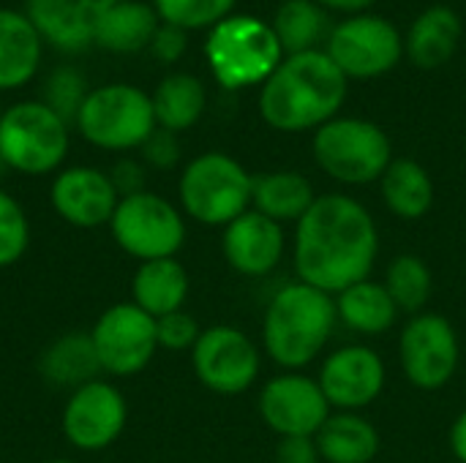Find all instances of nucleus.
<instances>
[{
  "label": "nucleus",
  "instance_id": "obj_18",
  "mask_svg": "<svg viewBox=\"0 0 466 463\" xmlns=\"http://www.w3.org/2000/svg\"><path fill=\"white\" fill-rule=\"evenodd\" d=\"M221 254L238 276L265 278L284 262L287 232L273 218L246 210L221 229Z\"/></svg>",
  "mask_w": 466,
  "mask_h": 463
},
{
  "label": "nucleus",
  "instance_id": "obj_19",
  "mask_svg": "<svg viewBox=\"0 0 466 463\" xmlns=\"http://www.w3.org/2000/svg\"><path fill=\"white\" fill-rule=\"evenodd\" d=\"M117 0H27V19L41 38L66 52L96 44V33L106 11Z\"/></svg>",
  "mask_w": 466,
  "mask_h": 463
},
{
  "label": "nucleus",
  "instance_id": "obj_10",
  "mask_svg": "<svg viewBox=\"0 0 466 463\" xmlns=\"http://www.w3.org/2000/svg\"><path fill=\"white\" fill-rule=\"evenodd\" d=\"M399 363L404 379L426 393L453 382L461 366V341L456 325L434 311L407 319L399 336Z\"/></svg>",
  "mask_w": 466,
  "mask_h": 463
},
{
  "label": "nucleus",
  "instance_id": "obj_33",
  "mask_svg": "<svg viewBox=\"0 0 466 463\" xmlns=\"http://www.w3.org/2000/svg\"><path fill=\"white\" fill-rule=\"evenodd\" d=\"M30 246V221L25 207L0 188V270L14 267Z\"/></svg>",
  "mask_w": 466,
  "mask_h": 463
},
{
  "label": "nucleus",
  "instance_id": "obj_35",
  "mask_svg": "<svg viewBox=\"0 0 466 463\" xmlns=\"http://www.w3.org/2000/svg\"><path fill=\"white\" fill-rule=\"evenodd\" d=\"M199 336H202V327H199V322L186 308L156 319L158 349H167V352H191L194 344L199 341Z\"/></svg>",
  "mask_w": 466,
  "mask_h": 463
},
{
  "label": "nucleus",
  "instance_id": "obj_9",
  "mask_svg": "<svg viewBox=\"0 0 466 463\" xmlns=\"http://www.w3.org/2000/svg\"><path fill=\"white\" fill-rule=\"evenodd\" d=\"M109 232L117 248L137 262L169 259L186 243V216L167 196L139 191L117 202Z\"/></svg>",
  "mask_w": 466,
  "mask_h": 463
},
{
  "label": "nucleus",
  "instance_id": "obj_34",
  "mask_svg": "<svg viewBox=\"0 0 466 463\" xmlns=\"http://www.w3.org/2000/svg\"><path fill=\"white\" fill-rule=\"evenodd\" d=\"M87 98V90H85V76L76 71V68H57L49 82H46V98L44 104L57 115L63 117L66 123H76V115L82 109Z\"/></svg>",
  "mask_w": 466,
  "mask_h": 463
},
{
  "label": "nucleus",
  "instance_id": "obj_17",
  "mask_svg": "<svg viewBox=\"0 0 466 463\" xmlns=\"http://www.w3.org/2000/svg\"><path fill=\"white\" fill-rule=\"evenodd\" d=\"M49 202L68 226L98 229L109 226L120 196L106 172L96 166H68L55 175Z\"/></svg>",
  "mask_w": 466,
  "mask_h": 463
},
{
  "label": "nucleus",
  "instance_id": "obj_39",
  "mask_svg": "<svg viewBox=\"0 0 466 463\" xmlns=\"http://www.w3.org/2000/svg\"><path fill=\"white\" fill-rule=\"evenodd\" d=\"M186 30L183 27H175V25H161L158 27V33H156V38H153V55L161 60V63H175V60H180L183 57V52H186Z\"/></svg>",
  "mask_w": 466,
  "mask_h": 463
},
{
  "label": "nucleus",
  "instance_id": "obj_42",
  "mask_svg": "<svg viewBox=\"0 0 466 463\" xmlns=\"http://www.w3.org/2000/svg\"><path fill=\"white\" fill-rule=\"evenodd\" d=\"M41 463H76V461H66V458H46V461Z\"/></svg>",
  "mask_w": 466,
  "mask_h": 463
},
{
  "label": "nucleus",
  "instance_id": "obj_40",
  "mask_svg": "<svg viewBox=\"0 0 466 463\" xmlns=\"http://www.w3.org/2000/svg\"><path fill=\"white\" fill-rule=\"evenodd\" d=\"M451 453L459 463H466V409H461L451 426Z\"/></svg>",
  "mask_w": 466,
  "mask_h": 463
},
{
  "label": "nucleus",
  "instance_id": "obj_16",
  "mask_svg": "<svg viewBox=\"0 0 466 463\" xmlns=\"http://www.w3.org/2000/svg\"><path fill=\"white\" fill-rule=\"evenodd\" d=\"M317 382L333 412H363L382 398L388 366L377 349L366 344H344L325 355Z\"/></svg>",
  "mask_w": 466,
  "mask_h": 463
},
{
  "label": "nucleus",
  "instance_id": "obj_25",
  "mask_svg": "<svg viewBox=\"0 0 466 463\" xmlns=\"http://www.w3.org/2000/svg\"><path fill=\"white\" fill-rule=\"evenodd\" d=\"M380 194H382L385 207L396 218L420 221L434 207L437 188H434L431 172L420 161L401 156V158H393L385 175L380 177Z\"/></svg>",
  "mask_w": 466,
  "mask_h": 463
},
{
  "label": "nucleus",
  "instance_id": "obj_2",
  "mask_svg": "<svg viewBox=\"0 0 466 463\" xmlns=\"http://www.w3.org/2000/svg\"><path fill=\"white\" fill-rule=\"evenodd\" d=\"M347 82L350 79L325 49L287 55L259 87V115L281 134L317 131L339 117Z\"/></svg>",
  "mask_w": 466,
  "mask_h": 463
},
{
  "label": "nucleus",
  "instance_id": "obj_3",
  "mask_svg": "<svg viewBox=\"0 0 466 463\" xmlns=\"http://www.w3.org/2000/svg\"><path fill=\"white\" fill-rule=\"evenodd\" d=\"M336 325V297L295 278L276 289L265 306L262 355L281 371H303L325 355Z\"/></svg>",
  "mask_w": 466,
  "mask_h": 463
},
{
  "label": "nucleus",
  "instance_id": "obj_32",
  "mask_svg": "<svg viewBox=\"0 0 466 463\" xmlns=\"http://www.w3.org/2000/svg\"><path fill=\"white\" fill-rule=\"evenodd\" d=\"M238 0H153L156 14L175 27L197 30V27H216L221 19L229 16Z\"/></svg>",
  "mask_w": 466,
  "mask_h": 463
},
{
  "label": "nucleus",
  "instance_id": "obj_21",
  "mask_svg": "<svg viewBox=\"0 0 466 463\" xmlns=\"http://www.w3.org/2000/svg\"><path fill=\"white\" fill-rule=\"evenodd\" d=\"M319 194L314 183L295 169H276L254 175L251 186V210L273 218L276 224H298Z\"/></svg>",
  "mask_w": 466,
  "mask_h": 463
},
{
  "label": "nucleus",
  "instance_id": "obj_37",
  "mask_svg": "<svg viewBox=\"0 0 466 463\" xmlns=\"http://www.w3.org/2000/svg\"><path fill=\"white\" fill-rule=\"evenodd\" d=\"M106 175H109V180H112L120 199L134 196L139 191H147L145 188V166L139 161H134V158H120Z\"/></svg>",
  "mask_w": 466,
  "mask_h": 463
},
{
  "label": "nucleus",
  "instance_id": "obj_1",
  "mask_svg": "<svg viewBox=\"0 0 466 463\" xmlns=\"http://www.w3.org/2000/svg\"><path fill=\"white\" fill-rule=\"evenodd\" d=\"M380 257V226L371 210L350 194H319L295 224L292 265L298 281L339 295L371 278Z\"/></svg>",
  "mask_w": 466,
  "mask_h": 463
},
{
  "label": "nucleus",
  "instance_id": "obj_20",
  "mask_svg": "<svg viewBox=\"0 0 466 463\" xmlns=\"http://www.w3.org/2000/svg\"><path fill=\"white\" fill-rule=\"evenodd\" d=\"M188 292L191 278L188 270L177 262V257L139 262L131 278V303L153 319L183 311Z\"/></svg>",
  "mask_w": 466,
  "mask_h": 463
},
{
  "label": "nucleus",
  "instance_id": "obj_4",
  "mask_svg": "<svg viewBox=\"0 0 466 463\" xmlns=\"http://www.w3.org/2000/svg\"><path fill=\"white\" fill-rule=\"evenodd\" d=\"M205 55L216 82L227 90L262 87L287 57L273 25L248 14L221 19L208 35Z\"/></svg>",
  "mask_w": 466,
  "mask_h": 463
},
{
  "label": "nucleus",
  "instance_id": "obj_27",
  "mask_svg": "<svg viewBox=\"0 0 466 463\" xmlns=\"http://www.w3.org/2000/svg\"><path fill=\"white\" fill-rule=\"evenodd\" d=\"M41 60V35L33 22L11 8H0V90L27 85Z\"/></svg>",
  "mask_w": 466,
  "mask_h": 463
},
{
  "label": "nucleus",
  "instance_id": "obj_29",
  "mask_svg": "<svg viewBox=\"0 0 466 463\" xmlns=\"http://www.w3.org/2000/svg\"><path fill=\"white\" fill-rule=\"evenodd\" d=\"M158 14L147 3L137 0H117L98 25L96 44L112 52H137L153 44L158 33Z\"/></svg>",
  "mask_w": 466,
  "mask_h": 463
},
{
  "label": "nucleus",
  "instance_id": "obj_23",
  "mask_svg": "<svg viewBox=\"0 0 466 463\" xmlns=\"http://www.w3.org/2000/svg\"><path fill=\"white\" fill-rule=\"evenodd\" d=\"M336 314H339V325H344L347 330L366 336V338L385 336L388 330L396 327V322L401 317V311L393 303L385 284L374 281V278L358 281V284L347 287L344 292H339Z\"/></svg>",
  "mask_w": 466,
  "mask_h": 463
},
{
  "label": "nucleus",
  "instance_id": "obj_7",
  "mask_svg": "<svg viewBox=\"0 0 466 463\" xmlns=\"http://www.w3.org/2000/svg\"><path fill=\"white\" fill-rule=\"evenodd\" d=\"M68 153V123L44 101H22L0 117V164L19 175H49Z\"/></svg>",
  "mask_w": 466,
  "mask_h": 463
},
{
  "label": "nucleus",
  "instance_id": "obj_6",
  "mask_svg": "<svg viewBox=\"0 0 466 463\" xmlns=\"http://www.w3.org/2000/svg\"><path fill=\"white\" fill-rule=\"evenodd\" d=\"M311 153L317 166L341 186L380 183V177L396 158L385 128L366 117L341 115L314 131Z\"/></svg>",
  "mask_w": 466,
  "mask_h": 463
},
{
  "label": "nucleus",
  "instance_id": "obj_38",
  "mask_svg": "<svg viewBox=\"0 0 466 463\" xmlns=\"http://www.w3.org/2000/svg\"><path fill=\"white\" fill-rule=\"evenodd\" d=\"M276 463H322L314 437H284L276 445Z\"/></svg>",
  "mask_w": 466,
  "mask_h": 463
},
{
  "label": "nucleus",
  "instance_id": "obj_28",
  "mask_svg": "<svg viewBox=\"0 0 466 463\" xmlns=\"http://www.w3.org/2000/svg\"><path fill=\"white\" fill-rule=\"evenodd\" d=\"M208 104L205 85L194 74H169L161 79V85L153 93V112L158 128H167L172 134L188 131L199 123Z\"/></svg>",
  "mask_w": 466,
  "mask_h": 463
},
{
  "label": "nucleus",
  "instance_id": "obj_41",
  "mask_svg": "<svg viewBox=\"0 0 466 463\" xmlns=\"http://www.w3.org/2000/svg\"><path fill=\"white\" fill-rule=\"evenodd\" d=\"M325 8H336V11H347V14H360L366 11L374 0H317Z\"/></svg>",
  "mask_w": 466,
  "mask_h": 463
},
{
  "label": "nucleus",
  "instance_id": "obj_11",
  "mask_svg": "<svg viewBox=\"0 0 466 463\" xmlns=\"http://www.w3.org/2000/svg\"><path fill=\"white\" fill-rule=\"evenodd\" d=\"M191 368L210 393L243 396L262 374V347L235 325H213L194 344Z\"/></svg>",
  "mask_w": 466,
  "mask_h": 463
},
{
  "label": "nucleus",
  "instance_id": "obj_30",
  "mask_svg": "<svg viewBox=\"0 0 466 463\" xmlns=\"http://www.w3.org/2000/svg\"><path fill=\"white\" fill-rule=\"evenodd\" d=\"M385 289L390 292L393 303L399 306L401 314H423L431 292H434V276L431 267L423 257L418 254H399L390 259L385 278H382Z\"/></svg>",
  "mask_w": 466,
  "mask_h": 463
},
{
  "label": "nucleus",
  "instance_id": "obj_36",
  "mask_svg": "<svg viewBox=\"0 0 466 463\" xmlns=\"http://www.w3.org/2000/svg\"><path fill=\"white\" fill-rule=\"evenodd\" d=\"M142 150V158L145 164H150L153 169H172L177 161H180V142H177V134L167 131V128H156L145 145L139 147Z\"/></svg>",
  "mask_w": 466,
  "mask_h": 463
},
{
  "label": "nucleus",
  "instance_id": "obj_26",
  "mask_svg": "<svg viewBox=\"0 0 466 463\" xmlns=\"http://www.w3.org/2000/svg\"><path fill=\"white\" fill-rule=\"evenodd\" d=\"M38 374L52 388L76 390L93 379H101V363L96 357L90 333L71 330L55 338L38 357Z\"/></svg>",
  "mask_w": 466,
  "mask_h": 463
},
{
  "label": "nucleus",
  "instance_id": "obj_14",
  "mask_svg": "<svg viewBox=\"0 0 466 463\" xmlns=\"http://www.w3.org/2000/svg\"><path fill=\"white\" fill-rule=\"evenodd\" d=\"M257 412L265 428L279 439L317 437V431L333 415L317 377L303 371H281L270 377L257 396Z\"/></svg>",
  "mask_w": 466,
  "mask_h": 463
},
{
  "label": "nucleus",
  "instance_id": "obj_8",
  "mask_svg": "<svg viewBox=\"0 0 466 463\" xmlns=\"http://www.w3.org/2000/svg\"><path fill=\"white\" fill-rule=\"evenodd\" d=\"M79 134L101 150H134L158 128L153 98L134 85H104L87 93L79 115Z\"/></svg>",
  "mask_w": 466,
  "mask_h": 463
},
{
  "label": "nucleus",
  "instance_id": "obj_12",
  "mask_svg": "<svg viewBox=\"0 0 466 463\" xmlns=\"http://www.w3.org/2000/svg\"><path fill=\"white\" fill-rule=\"evenodd\" d=\"M87 333L101 371L117 379L142 374L158 352L156 319L134 303L109 306Z\"/></svg>",
  "mask_w": 466,
  "mask_h": 463
},
{
  "label": "nucleus",
  "instance_id": "obj_13",
  "mask_svg": "<svg viewBox=\"0 0 466 463\" xmlns=\"http://www.w3.org/2000/svg\"><path fill=\"white\" fill-rule=\"evenodd\" d=\"M325 52L347 79H374L399 65L404 41L388 19L355 14L330 30Z\"/></svg>",
  "mask_w": 466,
  "mask_h": 463
},
{
  "label": "nucleus",
  "instance_id": "obj_24",
  "mask_svg": "<svg viewBox=\"0 0 466 463\" xmlns=\"http://www.w3.org/2000/svg\"><path fill=\"white\" fill-rule=\"evenodd\" d=\"M461 33V16L451 5H431L412 22L404 52L418 68H440L456 55Z\"/></svg>",
  "mask_w": 466,
  "mask_h": 463
},
{
  "label": "nucleus",
  "instance_id": "obj_22",
  "mask_svg": "<svg viewBox=\"0 0 466 463\" xmlns=\"http://www.w3.org/2000/svg\"><path fill=\"white\" fill-rule=\"evenodd\" d=\"M314 442L322 463H371L382 450L380 428L360 412H333Z\"/></svg>",
  "mask_w": 466,
  "mask_h": 463
},
{
  "label": "nucleus",
  "instance_id": "obj_43",
  "mask_svg": "<svg viewBox=\"0 0 466 463\" xmlns=\"http://www.w3.org/2000/svg\"><path fill=\"white\" fill-rule=\"evenodd\" d=\"M0 117H3V106H0Z\"/></svg>",
  "mask_w": 466,
  "mask_h": 463
},
{
  "label": "nucleus",
  "instance_id": "obj_5",
  "mask_svg": "<svg viewBox=\"0 0 466 463\" xmlns=\"http://www.w3.org/2000/svg\"><path fill=\"white\" fill-rule=\"evenodd\" d=\"M251 186L254 175H248L238 158L210 150L183 166L177 180V199L183 216L191 221L224 229L238 216L251 210Z\"/></svg>",
  "mask_w": 466,
  "mask_h": 463
},
{
  "label": "nucleus",
  "instance_id": "obj_31",
  "mask_svg": "<svg viewBox=\"0 0 466 463\" xmlns=\"http://www.w3.org/2000/svg\"><path fill=\"white\" fill-rule=\"evenodd\" d=\"M273 30L284 55L317 49V41L325 33V11L317 0H284L276 11Z\"/></svg>",
  "mask_w": 466,
  "mask_h": 463
},
{
  "label": "nucleus",
  "instance_id": "obj_15",
  "mask_svg": "<svg viewBox=\"0 0 466 463\" xmlns=\"http://www.w3.org/2000/svg\"><path fill=\"white\" fill-rule=\"evenodd\" d=\"M128 426L126 396L106 379H93L66 398L60 431L79 453H101L112 448Z\"/></svg>",
  "mask_w": 466,
  "mask_h": 463
}]
</instances>
